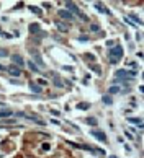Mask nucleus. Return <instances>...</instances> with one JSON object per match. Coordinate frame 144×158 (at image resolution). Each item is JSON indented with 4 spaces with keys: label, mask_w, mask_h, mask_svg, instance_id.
<instances>
[{
    "label": "nucleus",
    "mask_w": 144,
    "mask_h": 158,
    "mask_svg": "<svg viewBox=\"0 0 144 158\" xmlns=\"http://www.w3.org/2000/svg\"><path fill=\"white\" fill-rule=\"evenodd\" d=\"M121 91V88L120 87H116V85H113V87H110V90H108V93L111 95V93H120Z\"/></svg>",
    "instance_id": "nucleus-18"
},
{
    "label": "nucleus",
    "mask_w": 144,
    "mask_h": 158,
    "mask_svg": "<svg viewBox=\"0 0 144 158\" xmlns=\"http://www.w3.org/2000/svg\"><path fill=\"white\" fill-rule=\"evenodd\" d=\"M28 10L36 13V15H41V8H38V7H28Z\"/></svg>",
    "instance_id": "nucleus-19"
},
{
    "label": "nucleus",
    "mask_w": 144,
    "mask_h": 158,
    "mask_svg": "<svg viewBox=\"0 0 144 158\" xmlns=\"http://www.w3.org/2000/svg\"><path fill=\"white\" fill-rule=\"evenodd\" d=\"M92 135L97 140H100V142H107V135L102 132V130H92Z\"/></svg>",
    "instance_id": "nucleus-6"
},
{
    "label": "nucleus",
    "mask_w": 144,
    "mask_h": 158,
    "mask_svg": "<svg viewBox=\"0 0 144 158\" xmlns=\"http://www.w3.org/2000/svg\"><path fill=\"white\" fill-rule=\"evenodd\" d=\"M113 46H115V41H111V39H108V41H107V47H110V49H111Z\"/></svg>",
    "instance_id": "nucleus-23"
},
{
    "label": "nucleus",
    "mask_w": 144,
    "mask_h": 158,
    "mask_svg": "<svg viewBox=\"0 0 144 158\" xmlns=\"http://www.w3.org/2000/svg\"><path fill=\"white\" fill-rule=\"evenodd\" d=\"M92 70H95V73H98V75L102 73V70H100V67L98 65H92Z\"/></svg>",
    "instance_id": "nucleus-22"
},
{
    "label": "nucleus",
    "mask_w": 144,
    "mask_h": 158,
    "mask_svg": "<svg viewBox=\"0 0 144 158\" xmlns=\"http://www.w3.org/2000/svg\"><path fill=\"white\" fill-rule=\"evenodd\" d=\"M0 34H3V33H2V30H0Z\"/></svg>",
    "instance_id": "nucleus-30"
},
{
    "label": "nucleus",
    "mask_w": 144,
    "mask_h": 158,
    "mask_svg": "<svg viewBox=\"0 0 144 158\" xmlns=\"http://www.w3.org/2000/svg\"><path fill=\"white\" fill-rule=\"evenodd\" d=\"M79 41H88L87 36H79Z\"/></svg>",
    "instance_id": "nucleus-25"
},
{
    "label": "nucleus",
    "mask_w": 144,
    "mask_h": 158,
    "mask_svg": "<svg viewBox=\"0 0 144 158\" xmlns=\"http://www.w3.org/2000/svg\"><path fill=\"white\" fill-rule=\"evenodd\" d=\"M12 62H13V65H16V67L25 65V61H23V57H21V56H18V54L12 56Z\"/></svg>",
    "instance_id": "nucleus-4"
},
{
    "label": "nucleus",
    "mask_w": 144,
    "mask_h": 158,
    "mask_svg": "<svg viewBox=\"0 0 144 158\" xmlns=\"http://www.w3.org/2000/svg\"><path fill=\"white\" fill-rule=\"evenodd\" d=\"M35 59H36V62H38V64H39V65H43V61H41V59H39V57H38V56H36Z\"/></svg>",
    "instance_id": "nucleus-26"
},
{
    "label": "nucleus",
    "mask_w": 144,
    "mask_h": 158,
    "mask_svg": "<svg viewBox=\"0 0 144 158\" xmlns=\"http://www.w3.org/2000/svg\"><path fill=\"white\" fill-rule=\"evenodd\" d=\"M93 7H95V8H97L98 11H102V13H105V15H110V10H108L107 7H103L102 3H100V2H97V3H93Z\"/></svg>",
    "instance_id": "nucleus-9"
},
{
    "label": "nucleus",
    "mask_w": 144,
    "mask_h": 158,
    "mask_svg": "<svg viewBox=\"0 0 144 158\" xmlns=\"http://www.w3.org/2000/svg\"><path fill=\"white\" fill-rule=\"evenodd\" d=\"M57 15L61 16V18H64V20H74V15H72L71 11H67V10H59L57 11Z\"/></svg>",
    "instance_id": "nucleus-7"
},
{
    "label": "nucleus",
    "mask_w": 144,
    "mask_h": 158,
    "mask_svg": "<svg viewBox=\"0 0 144 158\" xmlns=\"http://www.w3.org/2000/svg\"><path fill=\"white\" fill-rule=\"evenodd\" d=\"M38 83H39V87H41V85H46V80H44V78H39V80H38Z\"/></svg>",
    "instance_id": "nucleus-24"
},
{
    "label": "nucleus",
    "mask_w": 144,
    "mask_h": 158,
    "mask_svg": "<svg viewBox=\"0 0 144 158\" xmlns=\"http://www.w3.org/2000/svg\"><path fill=\"white\" fill-rule=\"evenodd\" d=\"M41 147H43V150H44V152H48V150L51 148V145H49V143H48V142H44V143H43V145H41Z\"/></svg>",
    "instance_id": "nucleus-20"
},
{
    "label": "nucleus",
    "mask_w": 144,
    "mask_h": 158,
    "mask_svg": "<svg viewBox=\"0 0 144 158\" xmlns=\"http://www.w3.org/2000/svg\"><path fill=\"white\" fill-rule=\"evenodd\" d=\"M85 122H87L88 126H93V127H95V126H97V119H95V117H87Z\"/></svg>",
    "instance_id": "nucleus-16"
},
{
    "label": "nucleus",
    "mask_w": 144,
    "mask_h": 158,
    "mask_svg": "<svg viewBox=\"0 0 144 158\" xmlns=\"http://www.w3.org/2000/svg\"><path fill=\"white\" fill-rule=\"evenodd\" d=\"M0 70H7V67H3V65H0Z\"/></svg>",
    "instance_id": "nucleus-28"
},
{
    "label": "nucleus",
    "mask_w": 144,
    "mask_h": 158,
    "mask_svg": "<svg viewBox=\"0 0 144 158\" xmlns=\"http://www.w3.org/2000/svg\"><path fill=\"white\" fill-rule=\"evenodd\" d=\"M110 158H118V157H115V155H111V157H110Z\"/></svg>",
    "instance_id": "nucleus-29"
},
{
    "label": "nucleus",
    "mask_w": 144,
    "mask_h": 158,
    "mask_svg": "<svg viewBox=\"0 0 144 158\" xmlns=\"http://www.w3.org/2000/svg\"><path fill=\"white\" fill-rule=\"evenodd\" d=\"M54 26H56V28H57L59 31H61V33H67V31H69L67 25H64L62 21H54Z\"/></svg>",
    "instance_id": "nucleus-8"
},
{
    "label": "nucleus",
    "mask_w": 144,
    "mask_h": 158,
    "mask_svg": "<svg viewBox=\"0 0 144 158\" xmlns=\"http://www.w3.org/2000/svg\"><path fill=\"white\" fill-rule=\"evenodd\" d=\"M108 57H110V62L111 64H116L123 59V47L120 46V44H115L110 51H108Z\"/></svg>",
    "instance_id": "nucleus-1"
},
{
    "label": "nucleus",
    "mask_w": 144,
    "mask_h": 158,
    "mask_svg": "<svg viewBox=\"0 0 144 158\" xmlns=\"http://www.w3.org/2000/svg\"><path fill=\"white\" fill-rule=\"evenodd\" d=\"M7 72H8L10 75H13V77H20V75H21V70H20V67H16V65L7 67Z\"/></svg>",
    "instance_id": "nucleus-5"
},
{
    "label": "nucleus",
    "mask_w": 144,
    "mask_h": 158,
    "mask_svg": "<svg viewBox=\"0 0 144 158\" xmlns=\"http://www.w3.org/2000/svg\"><path fill=\"white\" fill-rule=\"evenodd\" d=\"M8 56V51L7 49H0V57H7Z\"/></svg>",
    "instance_id": "nucleus-21"
},
{
    "label": "nucleus",
    "mask_w": 144,
    "mask_h": 158,
    "mask_svg": "<svg viewBox=\"0 0 144 158\" xmlns=\"http://www.w3.org/2000/svg\"><path fill=\"white\" fill-rule=\"evenodd\" d=\"M66 10L71 11V13H75V15H79L84 21H87V16H85L82 11H80V8H77V5H75L74 2H66Z\"/></svg>",
    "instance_id": "nucleus-3"
},
{
    "label": "nucleus",
    "mask_w": 144,
    "mask_h": 158,
    "mask_svg": "<svg viewBox=\"0 0 144 158\" xmlns=\"http://www.w3.org/2000/svg\"><path fill=\"white\" fill-rule=\"evenodd\" d=\"M28 67H30L33 72H39V69H38V65H36L35 62H31V61H28Z\"/></svg>",
    "instance_id": "nucleus-17"
},
{
    "label": "nucleus",
    "mask_w": 144,
    "mask_h": 158,
    "mask_svg": "<svg viewBox=\"0 0 144 158\" xmlns=\"http://www.w3.org/2000/svg\"><path fill=\"white\" fill-rule=\"evenodd\" d=\"M77 109L87 111V109H90V103H79V104H77Z\"/></svg>",
    "instance_id": "nucleus-12"
},
{
    "label": "nucleus",
    "mask_w": 144,
    "mask_h": 158,
    "mask_svg": "<svg viewBox=\"0 0 144 158\" xmlns=\"http://www.w3.org/2000/svg\"><path fill=\"white\" fill-rule=\"evenodd\" d=\"M102 101L105 103V104H111V103H113V100H111V96H108V95H103Z\"/></svg>",
    "instance_id": "nucleus-14"
},
{
    "label": "nucleus",
    "mask_w": 144,
    "mask_h": 158,
    "mask_svg": "<svg viewBox=\"0 0 144 158\" xmlns=\"http://www.w3.org/2000/svg\"><path fill=\"white\" fill-rule=\"evenodd\" d=\"M136 77V72L134 70H124V69H120V70L115 72V78L118 80H124V82H129L131 78Z\"/></svg>",
    "instance_id": "nucleus-2"
},
{
    "label": "nucleus",
    "mask_w": 144,
    "mask_h": 158,
    "mask_svg": "<svg viewBox=\"0 0 144 158\" xmlns=\"http://www.w3.org/2000/svg\"><path fill=\"white\" fill-rule=\"evenodd\" d=\"M30 88L35 93H41V87H39V85H36V83H30Z\"/></svg>",
    "instance_id": "nucleus-13"
},
{
    "label": "nucleus",
    "mask_w": 144,
    "mask_h": 158,
    "mask_svg": "<svg viewBox=\"0 0 144 158\" xmlns=\"http://www.w3.org/2000/svg\"><path fill=\"white\" fill-rule=\"evenodd\" d=\"M128 121L131 124H136V126H139V127H143V122H141V119H139V117H129Z\"/></svg>",
    "instance_id": "nucleus-11"
},
{
    "label": "nucleus",
    "mask_w": 144,
    "mask_h": 158,
    "mask_svg": "<svg viewBox=\"0 0 144 158\" xmlns=\"http://www.w3.org/2000/svg\"><path fill=\"white\" fill-rule=\"evenodd\" d=\"M100 28H98V25H92V31H98Z\"/></svg>",
    "instance_id": "nucleus-27"
},
{
    "label": "nucleus",
    "mask_w": 144,
    "mask_h": 158,
    "mask_svg": "<svg viewBox=\"0 0 144 158\" xmlns=\"http://www.w3.org/2000/svg\"><path fill=\"white\" fill-rule=\"evenodd\" d=\"M28 30H30V33L36 34V33H39V30H41V26L38 25V23H31V25L28 26Z\"/></svg>",
    "instance_id": "nucleus-10"
},
{
    "label": "nucleus",
    "mask_w": 144,
    "mask_h": 158,
    "mask_svg": "<svg viewBox=\"0 0 144 158\" xmlns=\"http://www.w3.org/2000/svg\"><path fill=\"white\" fill-rule=\"evenodd\" d=\"M13 112L10 111V109H3V111H0V117H10Z\"/></svg>",
    "instance_id": "nucleus-15"
}]
</instances>
